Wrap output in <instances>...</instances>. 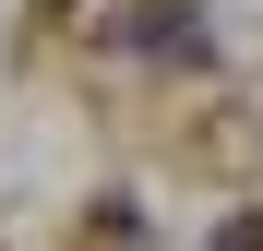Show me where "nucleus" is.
I'll use <instances>...</instances> for the list:
<instances>
[{"mask_svg":"<svg viewBox=\"0 0 263 251\" xmlns=\"http://www.w3.org/2000/svg\"><path fill=\"white\" fill-rule=\"evenodd\" d=\"M132 48H144V60H180V72H203V60H215V24L192 12V0H167V12H144V24H132Z\"/></svg>","mask_w":263,"mask_h":251,"instance_id":"1","label":"nucleus"}]
</instances>
